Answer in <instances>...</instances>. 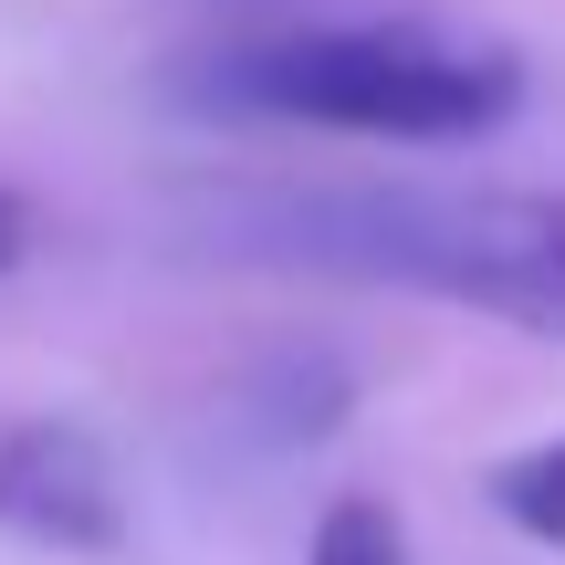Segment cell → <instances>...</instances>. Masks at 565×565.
Instances as JSON below:
<instances>
[{"instance_id": "3", "label": "cell", "mask_w": 565, "mask_h": 565, "mask_svg": "<svg viewBox=\"0 0 565 565\" xmlns=\"http://www.w3.org/2000/svg\"><path fill=\"white\" fill-rule=\"evenodd\" d=\"M0 534L53 555H116L126 545V492L116 461L84 419H11L0 429Z\"/></svg>"}, {"instance_id": "1", "label": "cell", "mask_w": 565, "mask_h": 565, "mask_svg": "<svg viewBox=\"0 0 565 565\" xmlns=\"http://www.w3.org/2000/svg\"><path fill=\"white\" fill-rule=\"evenodd\" d=\"M210 242L565 335V189H242L210 200Z\"/></svg>"}, {"instance_id": "6", "label": "cell", "mask_w": 565, "mask_h": 565, "mask_svg": "<svg viewBox=\"0 0 565 565\" xmlns=\"http://www.w3.org/2000/svg\"><path fill=\"white\" fill-rule=\"evenodd\" d=\"M42 242V221H32V200H21V189H0V273L21 263V252Z\"/></svg>"}, {"instance_id": "5", "label": "cell", "mask_w": 565, "mask_h": 565, "mask_svg": "<svg viewBox=\"0 0 565 565\" xmlns=\"http://www.w3.org/2000/svg\"><path fill=\"white\" fill-rule=\"evenodd\" d=\"M303 565H408V534H398V513L377 492H335L315 545H303Z\"/></svg>"}, {"instance_id": "4", "label": "cell", "mask_w": 565, "mask_h": 565, "mask_svg": "<svg viewBox=\"0 0 565 565\" xmlns=\"http://www.w3.org/2000/svg\"><path fill=\"white\" fill-rule=\"evenodd\" d=\"M492 513L565 555V440H534V450H513V461H492Z\"/></svg>"}, {"instance_id": "2", "label": "cell", "mask_w": 565, "mask_h": 565, "mask_svg": "<svg viewBox=\"0 0 565 565\" xmlns=\"http://www.w3.org/2000/svg\"><path fill=\"white\" fill-rule=\"evenodd\" d=\"M210 105L324 137H398V147H471L513 126L524 63L503 42H450L408 21H345V32H282L210 63Z\"/></svg>"}]
</instances>
